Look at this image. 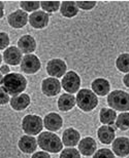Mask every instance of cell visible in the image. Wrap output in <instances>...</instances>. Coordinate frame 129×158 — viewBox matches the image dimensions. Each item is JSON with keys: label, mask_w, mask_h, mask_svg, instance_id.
<instances>
[{"label": "cell", "mask_w": 129, "mask_h": 158, "mask_svg": "<svg viewBox=\"0 0 129 158\" xmlns=\"http://www.w3.org/2000/svg\"><path fill=\"white\" fill-rule=\"evenodd\" d=\"M31 158H51L50 154L46 151H39V152H35Z\"/></svg>", "instance_id": "cell-34"}, {"label": "cell", "mask_w": 129, "mask_h": 158, "mask_svg": "<svg viewBox=\"0 0 129 158\" xmlns=\"http://www.w3.org/2000/svg\"><path fill=\"white\" fill-rule=\"evenodd\" d=\"M63 125V119L57 113H49L43 119V126L50 131H57Z\"/></svg>", "instance_id": "cell-13"}, {"label": "cell", "mask_w": 129, "mask_h": 158, "mask_svg": "<svg viewBox=\"0 0 129 158\" xmlns=\"http://www.w3.org/2000/svg\"><path fill=\"white\" fill-rule=\"evenodd\" d=\"M0 73L2 75H7L9 74V67L7 65H2L1 68H0Z\"/></svg>", "instance_id": "cell-35"}, {"label": "cell", "mask_w": 129, "mask_h": 158, "mask_svg": "<svg viewBox=\"0 0 129 158\" xmlns=\"http://www.w3.org/2000/svg\"><path fill=\"white\" fill-rule=\"evenodd\" d=\"M117 113L115 110L109 108H102L99 112V120L105 125H112L116 122L117 119Z\"/></svg>", "instance_id": "cell-24"}, {"label": "cell", "mask_w": 129, "mask_h": 158, "mask_svg": "<svg viewBox=\"0 0 129 158\" xmlns=\"http://www.w3.org/2000/svg\"><path fill=\"white\" fill-rule=\"evenodd\" d=\"M78 8L84 9V10H90L95 7L96 1H75Z\"/></svg>", "instance_id": "cell-31"}, {"label": "cell", "mask_w": 129, "mask_h": 158, "mask_svg": "<svg viewBox=\"0 0 129 158\" xmlns=\"http://www.w3.org/2000/svg\"><path fill=\"white\" fill-rule=\"evenodd\" d=\"M3 87L8 94L12 97L19 96L26 89L27 80L24 76L19 73H9L3 78Z\"/></svg>", "instance_id": "cell-1"}, {"label": "cell", "mask_w": 129, "mask_h": 158, "mask_svg": "<svg viewBox=\"0 0 129 158\" xmlns=\"http://www.w3.org/2000/svg\"><path fill=\"white\" fill-rule=\"evenodd\" d=\"M49 21H50L49 15L43 10L34 11L29 17V23L31 25V27H33L34 29H43V28H46L48 26Z\"/></svg>", "instance_id": "cell-11"}, {"label": "cell", "mask_w": 129, "mask_h": 158, "mask_svg": "<svg viewBox=\"0 0 129 158\" xmlns=\"http://www.w3.org/2000/svg\"><path fill=\"white\" fill-rule=\"evenodd\" d=\"M18 48L22 52L30 55L36 49V41L31 35H24L18 41Z\"/></svg>", "instance_id": "cell-17"}, {"label": "cell", "mask_w": 129, "mask_h": 158, "mask_svg": "<svg viewBox=\"0 0 129 158\" xmlns=\"http://www.w3.org/2000/svg\"><path fill=\"white\" fill-rule=\"evenodd\" d=\"M93 158H115V154L109 149H99L94 153Z\"/></svg>", "instance_id": "cell-30"}, {"label": "cell", "mask_w": 129, "mask_h": 158, "mask_svg": "<svg viewBox=\"0 0 129 158\" xmlns=\"http://www.w3.org/2000/svg\"><path fill=\"white\" fill-rule=\"evenodd\" d=\"M11 99H9V94L5 90L4 87H0V105H5L7 104Z\"/></svg>", "instance_id": "cell-33"}, {"label": "cell", "mask_w": 129, "mask_h": 158, "mask_svg": "<svg viewBox=\"0 0 129 158\" xmlns=\"http://www.w3.org/2000/svg\"><path fill=\"white\" fill-rule=\"evenodd\" d=\"M113 152L119 157H126L129 155V139L120 137L113 142Z\"/></svg>", "instance_id": "cell-14"}, {"label": "cell", "mask_w": 129, "mask_h": 158, "mask_svg": "<svg viewBox=\"0 0 129 158\" xmlns=\"http://www.w3.org/2000/svg\"><path fill=\"white\" fill-rule=\"evenodd\" d=\"M61 83L57 78L49 77L42 82V91L47 97H55L60 93Z\"/></svg>", "instance_id": "cell-9"}, {"label": "cell", "mask_w": 129, "mask_h": 158, "mask_svg": "<svg viewBox=\"0 0 129 158\" xmlns=\"http://www.w3.org/2000/svg\"><path fill=\"white\" fill-rule=\"evenodd\" d=\"M77 104L75 97L70 94H63L58 99V108L63 112H67L71 110Z\"/></svg>", "instance_id": "cell-22"}, {"label": "cell", "mask_w": 129, "mask_h": 158, "mask_svg": "<svg viewBox=\"0 0 129 158\" xmlns=\"http://www.w3.org/2000/svg\"><path fill=\"white\" fill-rule=\"evenodd\" d=\"M11 108L16 111H22V110L26 109L30 105V97L26 94H21L19 96L12 97L11 101Z\"/></svg>", "instance_id": "cell-21"}, {"label": "cell", "mask_w": 129, "mask_h": 158, "mask_svg": "<svg viewBox=\"0 0 129 158\" xmlns=\"http://www.w3.org/2000/svg\"><path fill=\"white\" fill-rule=\"evenodd\" d=\"M91 87H92L93 93L100 97H105L109 94V90H111V84L105 78H96L95 80H93Z\"/></svg>", "instance_id": "cell-18"}, {"label": "cell", "mask_w": 129, "mask_h": 158, "mask_svg": "<svg viewBox=\"0 0 129 158\" xmlns=\"http://www.w3.org/2000/svg\"><path fill=\"white\" fill-rule=\"evenodd\" d=\"M75 101H77L78 108L83 110L84 112L92 111L98 105V99H97L95 93H93V90L87 89V88H83L78 91Z\"/></svg>", "instance_id": "cell-3"}, {"label": "cell", "mask_w": 129, "mask_h": 158, "mask_svg": "<svg viewBox=\"0 0 129 158\" xmlns=\"http://www.w3.org/2000/svg\"><path fill=\"white\" fill-rule=\"evenodd\" d=\"M116 125L120 131H127L129 129V113L123 112L117 116L116 119Z\"/></svg>", "instance_id": "cell-26"}, {"label": "cell", "mask_w": 129, "mask_h": 158, "mask_svg": "<svg viewBox=\"0 0 129 158\" xmlns=\"http://www.w3.org/2000/svg\"><path fill=\"white\" fill-rule=\"evenodd\" d=\"M60 158H81L80 151L74 148H66L61 151Z\"/></svg>", "instance_id": "cell-29"}, {"label": "cell", "mask_w": 129, "mask_h": 158, "mask_svg": "<svg viewBox=\"0 0 129 158\" xmlns=\"http://www.w3.org/2000/svg\"><path fill=\"white\" fill-rule=\"evenodd\" d=\"M96 148H97L96 142L91 137L84 138L78 143V150H80V153L84 156L93 155L96 152Z\"/></svg>", "instance_id": "cell-16"}, {"label": "cell", "mask_w": 129, "mask_h": 158, "mask_svg": "<svg viewBox=\"0 0 129 158\" xmlns=\"http://www.w3.org/2000/svg\"><path fill=\"white\" fill-rule=\"evenodd\" d=\"M61 15L65 18H73L78 15V7L75 1H63L60 6Z\"/></svg>", "instance_id": "cell-23"}, {"label": "cell", "mask_w": 129, "mask_h": 158, "mask_svg": "<svg viewBox=\"0 0 129 158\" xmlns=\"http://www.w3.org/2000/svg\"><path fill=\"white\" fill-rule=\"evenodd\" d=\"M3 78H4V77H3V75L0 73V85L3 83Z\"/></svg>", "instance_id": "cell-38"}, {"label": "cell", "mask_w": 129, "mask_h": 158, "mask_svg": "<svg viewBox=\"0 0 129 158\" xmlns=\"http://www.w3.org/2000/svg\"><path fill=\"white\" fill-rule=\"evenodd\" d=\"M37 140L33 135H23L19 141V148L25 154L34 153L37 148Z\"/></svg>", "instance_id": "cell-15"}, {"label": "cell", "mask_w": 129, "mask_h": 158, "mask_svg": "<svg viewBox=\"0 0 129 158\" xmlns=\"http://www.w3.org/2000/svg\"><path fill=\"white\" fill-rule=\"evenodd\" d=\"M4 3L2 1H0V19L3 18V15H4Z\"/></svg>", "instance_id": "cell-37"}, {"label": "cell", "mask_w": 129, "mask_h": 158, "mask_svg": "<svg viewBox=\"0 0 129 158\" xmlns=\"http://www.w3.org/2000/svg\"><path fill=\"white\" fill-rule=\"evenodd\" d=\"M123 83L125 84V86L129 88V73H127V74L123 77Z\"/></svg>", "instance_id": "cell-36"}, {"label": "cell", "mask_w": 129, "mask_h": 158, "mask_svg": "<svg viewBox=\"0 0 129 158\" xmlns=\"http://www.w3.org/2000/svg\"><path fill=\"white\" fill-rule=\"evenodd\" d=\"M28 21H29V15L26 11L22 10V9L11 12L7 17L8 24L15 29H21V28L25 27Z\"/></svg>", "instance_id": "cell-10"}, {"label": "cell", "mask_w": 129, "mask_h": 158, "mask_svg": "<svg viewBox=\"0 0 129 158\" xmlns=\"http://www.w3.org/2000/svg\"><path fill=\"white\" fill-rule=\"evenodd\" d=\"M9 45V37L6 33L0 32V50L6 49Z\"/></svg>", "instance_id": "cell-32"}, {"label": "cell", "mask_w": 129, "mask_h": 158, "mask_svg": "<svg viewBox=\"0 0 129 158\" xmlns=\"http://www.w3.org/2000/svg\"><path fill=\"white\" fill-rule=\"evenodd\" d=\"M37 144L43 151L50 153H59L63 149V143L60 138L51 131H43L39 134Z\"/></svg>", "instance_id": "cell-2"}, {"label": "cell", "mask_w": 129, "mask_h": 158, "mask_svg": "<svg viewBox=\"0 0 129 158\" xmlns=\"http://www.w3.org/2000/svg\"><path fill=\"white\" fill-rule=\"evenodd\" d=\"M20 6L24 11H37L40 7L39 1H21Z\"/></svg>", "instance_id": "cell-28"}, {"label": "cell", "mask_w": 129, "mask_h": 158, "mask_svg": "<svg viewBox=\"0 0 129 158\" xmlns=\"http://www.w3.org/2000/svg\"><path fill=\"white\" fill-rule=\"evenodd\" d=\"M61 85L66 93L73 94L80 90L81 78L74 71H68L62 78Z\"/></svg>", "instance_id": "cell-6"}, {"label": "cell", "mask_w": 129, "mask_h": 158, "mask_svg": "<svg viewBox=\"0 0 129 158\" xmlns=\"http://www.w3.org/2000/svg\"><path fill=\"white\" fill-rule=\"evenodd\" d=\"M22 52L16 46H9L3 52V61L6 64L17 66L22 62Z\"/></svg>", "instance_id": "cell-12"}, {"label": "cell", "mask_w": 129, "mask_h": 158, "mask_svg": "<svg viewBox=\"0 0 129 158\" xmlns=\"http://www.w3.org/2000/svg\"><path fill=\"white\" fill-rule=\"evenodd\" d=\"M43 121L37 115H26L22 120V129L28 135H36L42 131Z\"/></svg>", "instance_id": "cell-5"}, {"label": "cell", "mask_w": 129, "mask_h": 158, "mask_svg": "<svg viewBox=\"0 0 129 158\" xmlns=\"http://www.w3.org/2000/svg\"><path fill=\"white\" fill-rule=\"evenodd\" d=\"M61 6L60 1H40V7L45 12H54L57 11Z\"/></svg>", "instance_id": "cell-27"}, {"label": "cell", "mask_w": 129, "mask_h": 158, "mask_svg": "<svg viewBox=\"0 0 129 158\" xmlns=\"http://www.w3.org/2000/svg\"><path fill=\"white\" fill-rule=\"evenodd\" d=\"M108 104L113 110L126 112L129 110V94L124 90H113L108 96Z\"/></svg>", "instance_id": "cell-4"}, {"label": "cell", "mask_w": 129, "mask_h": 158, "mask_svg": "<svg viewBox=\"0 0 129 158\" xmlns=\"http://www.w3.org/2000/svg\"><path fill=\"white\" fill-rule=\"evenodd\" d=\"M1 62H2V56L0 55V64H1Z\"/></svg>", "instance_id": "cell-39"}, {"label": "cell", "mask_w": 129, "mask_h": 158, "mask_svg": "<svg viewBox=\"0 0 129 158\" xmlns=\"http://www.w3.org/2000/svg\"><path fill=\"white\" fill-rule=\"evenodd\" d=\"M116 67L120 72L129 73V53H121L116 60Z\"/></svg>", "instance_id": "cell-25"}, {"label": "cell", "mask_w": 129, "mask_h": 158, "mask_svg": "<svg viewBox=\"0 0 129 158\" xmlns=\"http://www.w3.org/2000/svg\"><path fill=\"white\" fill-rule=\"evenodd\" d=\"M42 67L40 60L35 55H26L21 62V70L26 74H34Z\"/></svg>", "instance_id": "cell-8"}, {"label": "cell", "mask_w": 129, "mask_h": 158, "mask_svg": "<svg viewBox=\"0 0 129 158\" xmlns=\"http://www.w3.org/2000/svg\"><path fill=\"white\" fill-rule=\"evenodd\" d=\"M97 135H98L99 141L102 144L109 145L115 141L116 132L115 129L109 125H102L100 126L97 131Z\"/></svg>", "instance_id": "cell-19"}, {"label": "cell", "mask_w": 129, "mask_h": 158, "mask_svg": "<svg viewBox=\"0 0 129 158\" xmlns=\"http://www.w3.org/2000/svg\"><path fill=\"white\" fill-rule=\"evenodd\" d=\"M66 70H67V66H66L63 60L61 59L50 60L48 64H47V72L53 78L58 79L60 77H63L66 74Z\"/></svg>", "instance_id": "cell-7"}, {"label": "cell", "mask_w": 129, "mask_h": 158, "mask_svg": "<svg viewBox=\"0 0 129 158\" xmlns=\"http://www.w3.org/2000/svg\"><path fill=\"white\" fill-rule=\"evenodd\" d=\"M81 135L77 129L74 128H67L63 131L62 135V143L67 147H74L75 145L80 142Z\"/></svg>", "instance_id": "cell-20"}]
</instances>
